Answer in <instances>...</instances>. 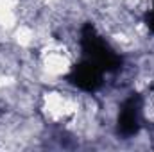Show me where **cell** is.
<instances>
[{"mask_svg":"<svg viewBox=\"0 0 154 152\" xmlns=\"http://www.w3.org/2000/svg\"><path fill=\"white\" fill-rule=\"evenodd\" d=\"M81 47L86 59L95 63L104 72H115L122 65L120 56L109 48V45L102 39V36L97 34L91 23H86L81 31Z\"/></svg>","mask_w":154,"mask_h":152,"instance_id":"obj_1","label":"cell"},{"mask_svg":"<svg viewBox=\"0 0 154 152\" xmlns=\"http://www.w3.org/2000/svg\"><path fill=\"white\" fill-rule=\"evenodd\" d=\"M140 116H142V99L138 95L129 97L118 114V132L122 136H133L140 129Z\"/></svg>","mask_w":154,"mask_h":152,"instance_id":"obj_2","label":"cell"},{"mask_svg":"<svg viewBox=\"0 0 154 152\" xmlns=\"http://www.w3.org/2000/svg\"><path fill=\"white\" fill-rule=\"evenodd\" d=\"M102 72H104L102 68H99L95 63L86 59L74 66L70 74V81L84 91H95L102 82Z\"/></svg>","mask_w":154,"mask_h":152,"instance_id":"obj_3","label":"cell"},{"mask_svg":"<svg viewBox=\"0 0 154 152\" xmlns=\"http://www.w3.org/2000/svg\"><path fill=\"white\" fill-rule=\"evenodd\" d=\"M147 25H149V29L154 32V2H152V9L147 14Z\"/></svg>","mask_w":154,"mask_h":152,"instance_id":"obj_4","label":"cell"}]
</instances>
